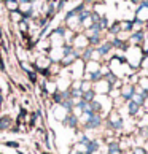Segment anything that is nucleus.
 Here are the masks:
<instances>
[{
	"label": "nucleus",
	"mask_w": 148,
	"mask_h": 154,
	"mask_svg": "<svg viewBox=\"0 0 148 154\" xmlns=\"http://www.w3.org/2000/svg\"><path fill=\"white\" fill-rule=\"evenodd\" d=\"M123 54H124V59H126L128 65L132 68L134 72H139L140 62L143 59V51H142V48L140 46H129Z\"/></svg>",
	"instance_id": "nucleus-1"
},
{
	"label": "nucleus",
	"mask_w": 148,
	"mask_h": 154,
	"mask_svg": "<svg viewBox=\"0 0 148 154\" xmlns=\"http://www.w3.org/2000/svg\"><path fill=\"white\" fill-rule=\"evenodd\" d=\"M105 127L112 129L115 134H119L124 130V119L123 115L118 110H112L109 115L105 116Z\"/></svg>",
	"instance_id": "nucleus-2"
},
{
	"label": "nucleus",
	"mask_w": 148,
	"mask_h": 154,
	"mask_svg": "<svg viewBox=\"0 0 148 154\" xmlns=\"http://www.w3.org/2000/svg\"><path fill=\"white\" fill-rule=\"evenodd\" d=\"M64 33H65V26H59L53 29L48 35V40L51 43V48H61L65 45V40H64Z\"/></svg>",
	"instance_id": "nucleus-3"
},
{
	"label": "nucleus",
	"mask_w": 148,
	"mask_h": 154,
	"mask_svg": "<svg viewBox=\"0 0 148 154\" xmlns=\"http://www.w3.org/2000/svg\"><path fill=\"white\" fill-rule=\"evenodd\" d=\"M64 26L67 27V29H70L73 32H80L81 30V22H80V16L75 10H70V11H67V14H65V18H64Z\"/></svg>",
	"instance_id": "nucleus-4"
},
{
	"label": "nucleus",
	"mask_w": 148,
	"mask_h": 154,
	"mask_svg": "<svg viewBox=\"0 0 148 154\" xmlns=\"http://www.w3.org/2000/svg\"><path fill=\"white\" fill-rule=\"evenodd\" d=\"M64 70L72 79H83V76H84V60L77 59L69 68H64Z\"/></svg>",
	"instance_id": "nucleus-5"
},
{
	"label": "nucleus",
	"mask_w": 148,
	"mask_h": 154,
	"mask_svg": "<svg viewBox=\"0 0 148 154\" xmlns=\"http://www.w3.org/2000/svg\"><path fill=\"white\" fill-rule=\"evenodd\" d=\"M33 68L37 70L38 75H42L43 72H46L49 65H51V59L48 57V54L46 53H37L35 54V59H33Z\"/></svg>",
	"instance_id": "nucleus-6"
},
{
	"label": "nucleus",
	"mask_w": 148,
	"mask_h": 154,
	"mask_svg": "<svg viewBox=\"0 0 148 154\" xmlns=\"http://www.w3.org/2000/svg\"><path fill=\"white\" fill-rule=\"evenodd\" d=\"M51 115H53V118L56 119V121L64 122L65 118L70 115V111L67 110L62 103H53V106H51Z\"/></svg>",
	"instance_id": "nucleus-7"
},
{
	"label": "nucleus",
	"mask_w": 148,
	"mask_h": 154,
	"mask_svg": "<svg viewBox=\"0 0 148 154\" xmlns=\"http://www.w3.org/2000/svg\"><path fill=\"white\" fill-rule=\"evenodd\" d=\"M134 19L143 22V24L146 26V22H148V0H143V2H142L139 7H135Z\"/></svg>",
	"instance_id": "nucleus-8"
},
{
	"label": "nucleus",
	"mask_w": 148,
	"mask_h": 154,
	"mask_svg": "<svg viewBox=\"0 0 148 154\" xmlns=\"http://www.w3.org/2000/svg\"><path fill=\"white\" fill-rule=\"evenodd\" d=\"M72 46L77 51H83V49H86L89 46V40H88L86 35H84V32L75 33V37H73V40H72Z\"/></svg>",
	"instance_id": "nucleus-9"
},
{
	"label": "nucleus",
	"mask_w": 148,
	"mask_h": 154,
	"mask_svg": "<svg viewBox=\"0 0 148 154\" xmlns=\"http://www.w3.org/2000/svg\"><path fill=\"white\" fill-rule=\"evenodd\" d=\"M96 49L99 51V54L102 56V59H104L105 62L112 57V53L115 51V49H113V46H112V42H110V40H107V38H105Z\"/></svg>",
	"instance_id": "nucleus-10"
},
{
	"label": "nucleus",
	"mask_w": 148,
	"mask_h": 154,
	"mask_svg": "<svg viewBox=\"0 0 148 154\" xmlns=\"http://www.w3.org/2000/svg\"><path fill=\"white\" fill-rule=\"evenodd\" d=\"M134 94H135V86L131 83H123V86L119 88V97L124 102H129L134 97Z\"/></svg>",
	"instance_id": "nucleus-11"
},
{
	"label": "nucleus",
	"mask_w": 148,
	"mask_h": 154,
	"mask_svg": "<svg viewBox=\"0 0 148 154\" xmlns=\"http://www.w3.org/2000/svg\"><path fill=\"white\" fill-rule=\"evenodd\" d=\"M110 89H112V86L109 84V81H105L104 78H102L100 81L93 84V91L96 92V95H109Z\"/></svg>",
	"instance_id": "nucleus-12"
},
{
	"label": "nucleus",
	"mask_w": 148,
	"mask_h": 154,
	"mask_svg": "<svg viewBox=\"0 0 148 154\" xmlns=\"http://www.w3.org/2000/svg\"><path fill=\"white\" fill-rule=\"evenodd\" d=\"M145 43V29L142 30H134L129 37V45L131 46H140Z\"/></svg>",
	"instance_id": "nucleus-13"
},
{
	"label": "nucleus",
	"mask_w": 148,
	"mask_h": 154,
	"mask_svg": "<svg viewBox=\"0 0 148 154\" xmlns=\"http://www.w3.org/2000/svg\"><path fill=\"white\" fill-rule=\"evenodd\" d=\"M102 64H104V62H97V60H88V62H84V76L93 75V73H96V72H100Z\"/></svg>",
	"instance_id": "nucleus-14"
},
{
	"label": "nucleus",
	"mask_w": 148,
	"mask_h": 154,
	"mask_svg": "<svg viewBox=\"0 0 148 154\" xmlns=\"http://www.w3.org/2000/svg\"><path fill=\"white\" fill-rule=\"evenodd\" d=\"M46 54H48V57L51 59V62H61L62 57H64V46H61V48H51Z\"/></svg>",
	"instance_id": "nucleus-15"
},
{
	"label": "nucleus",
	"mask_w": 148,
	"mask_h": 154,
	"mask_svg": "<svg viewBox=\"0 0 148 154\" xmlns=\"http://www.w3.org/2000/svg\"><path fill=\"white\" fill-rule=\"evenodd\" d=\"M14 125V119L11 118L10 115H0V132L2 130H8Z\"/></svg>",
	"instance_id": "nucleus-16"
},
{
	"label": "nucleus",
	"mask_w": 148,
	"mask_h": 154,
	"mask_svg": "<svg viewBox=\"0 0 148 154\" xmlns=\"http://www.w3.org/2000/svg\"><path fill=\"white\" fill-rule=\"evenodd\" d=\"M105 149H107V154L123 152V151H121V146H119V141H118L116 138H112L109 143H105Z\"/></svg>",
	"instance_id": "nucleus-17"
},
{
	"label": "nucleus",
	"mask_w": 148,
	"mask_h": 154,
	"mask_svg": "<svg viewBox=\"0 0 148 154\" xmlns=\"http://www.w3.org/2000/svg\"><path fill=\"white\" fill-rule=\"evenodd\" d=\"M62 124H64V125H65V127H69V129H75V130H77V129L80 127V122H78V118H77V116H73V115H72V113H70V115H69V116H67V118H65V121H64V122H62Z\"/></svg>",
	"instance_id": "nucleus-18"
},
{
	"label": "nucleus",
	"mask_w": 148,
	"mask_h": 154,
	"mask_svg": "<svg viewBox=\"0 0 148 154\" xmlns=\"http://www.w3.org/2000/svg\"><path fill=\"white\" fill-rule=\"evenodd\" d=\"M121 32V27H119V21H115V22H112V24L109 26V29H107V33L112 37H116L118 33ZM110 38H107V40H110Z\"/></svg>",
	"instance_id": "nucleus-19"
},
{
	"label": "nucleus",
	"mask_w": 148,
	"mask_h": 154,
	"mask_svg": "<svg viewBox=\"0 0 148 154\" xmlns=\"http://www.w3.org/2000/svg\"><path fill=\"white\" fill-rule=\"evenodd\" d=\"M119 27H121V32H129V33L134 32V22H132V19L119 21Z\"/></svg>",
	"instance_id": "nucleus-20"
},
{
	"label": "nucleus",
	"mask_w": 148,
	"mask_h": 154,
	"mask_svg": "<svg viewBox=\"0 0 148 154\" xmlns=\"http://www.w3.org/2000/svg\"><path fill=\"white\" fill-rule=\"evenodd\" d=\"M16 26H18V30L21 32V35H29L30 24H29V21H27V19H22L19 24H16Z\"/></svg>",
	"instance_id": "nucleus-21"
},
{
	"label": "nucleus",
	"mask_w": 148,
	"mask_h": 154,
	"mask_svg": "<svg viewBox=\"0 0 148 154\" xmlns=\"http://www.w3.org/2000/svg\"><path fill=\"white\" fill-rule=\"evenodd\" d=\"M3 5H5V8H7L10 13L11 11H18L19 10V2L18 0H3Z\"/></svg>",
	"instance_id": "nucleus-22"
},
{
	"label": "nucleus",
	"mask_w": 148,
	"mask_h": 154,
	"mask_svg": "<svg viewBox=\"0 0 148 154\" xmlns=\"http://www.w3.org/2000/svg\"><path fill=\"white\" fill-rule=\"evenodd\" d=\"M10 19H11V22H14V24H19V22L24 19V16H22V13L18 10V11H11L10 13Z\"/></svg>",
	"instance_id": "nucleus-23"
},
{
	"label": "nucleus",
	"mask_w": 148,
	"mask_h": 154,
	"mask_svg": "<svg viewBox=\"0 0 148 154\" xmlns=\"http://www.w3.org/2000/svg\"><path fill=\"white\" fill-rule=\"evenodd\" d=\"M137 88H140V89H143V91H146V92H148V75H143V76L139 78Z\"/></svg>",
	"instance_id": "nucleus-24"
},
{
	"label": "nucleus",
	"mask_w": 148,
	"mask_h": 154,
	"mask_svg": "<svg viewBox=\"0 0 148 154\" xmlns=\"http://www.w3.org/2000/svg\"><path fill=\"white\" fill-rule=\"evenodd\" d=\"M72 149H75L81 154H86V143H81V141H75V143L72 145Z\"/></svg>",
	"instance_id": "nucleus-25"
},
{
	"label": "nucleus",
	"mask_w": 148,
	"mask_h": 154,
	"mask_svg": "<svg viewBox=\"0 0 148 154\" xmlns=\"http://www.w3.org/2000/svg\"><path fill=\"white\" fill-rule=\"evenodd\" d=\"M26 76H27V79H29L30 84H37L38 83V73H37V70H32L29 73H26Z\"/></svg>",
	"instance_id": "nucleus-26"
},
{
	"label": "nucleus",
	"mask_w": 148,
	"mask_h": 154,
	"mask_svg": "<svg viewBox=\"0 0 148 154\" xmlns=\"http://www.w3.org/2000/svg\"><path fill=\"white\" fill-rule=\"evenodd\" d=\"M93 89V83L89 81V79H81V88H80V91H81V92H88V91H91Z\"/></svg>",
	"instance_id": "nucleus-27"
},
{
	"label": "nucleus",
	"mask_w": 148,
	"mask_h": 154,
	"mask_svg": "<svg viewBox=\"0 0 148 154\" xmlns=\"http://www.w3.org/2000/svg\"><path fill=\"white\" fill-rule=\"evenodd\" d=\"M81 99H83L84 102H93V100L96 99V92H94L93 89H91V91H88V92H83Z\"/></svg>",
	"instance_id": "nucleus-28"
},
{
	"label": "nucleus",
	"mask_w": 148,
	"mask_h": 154,
	"mask_svg": "<svg viewBox=\"0 0 148 154\" xmlns=\"http://www.w3.org/2000/svg\"><path fill=\"white\" fill-rule=\"evenodd\" d=\"M131 100H132L135 105H139V106H143V103H145V100H146V99H143V97H142L140 94H137V92H135V94H134V97H132Z\"/></svg>",
	"instance_id": "nucleus-29"
},
{
	"label": "nucleus",
	"mask_w": 148,
	"mask_h": 154,
	"mask_svg": "<svg viewBox=\"0 0 148 154\" xmlns=\"http://www.w3.org/2000/svg\"><path fill=\"white\" fill-rule=\"evenodd\" d=\"M129 154H148V149L143 146H132V149L129 151Z\"/></svg>",
	"instance_id": "nucleus-30"
},
{
	"label": "nucleus",
	"mask_w": 148,
	"mask_h": 154,
	"mask_svg": "<svg viewBox=\"0 0 148 154\" xmlns=\"http://www.w3.org/2000/svg\"><path fill=\"white\" fill-rule=\"evenodd\" d=\"M3 145H5V146H8V148H13V149H19V148H21V143H19L18 140H14V141H13V140H10V141H8V140H5V141H3Z\"/></svg>",
	"instance_id": "nucleus-31"
},
{
	"label": "nucleus",
	"mask_w": 148,
	"mask_h": 154,
	"mask_svg": "<svg viewBox=\"0 0 148 154\" xmlns=\"http://www.w3.org/2000/svg\"><path fill=\"white\" fill-rule=\"evenodd\" d=\"M93 154H107V149H105V146H102L99 151H96V152H93Z\"/></svg>",
	"instance_id": "nucleus-32"
},
{
	"label": "nucleus",
	"mask_w": 148,
	"mask_h": 154,
	"mask_svg": "<svg viewBox=\"0 0 148 154\" xmlns=\"http://www.w3.org/2000/svg\"><path fill=\"white\" fill-rule=\"evenodd\" d=\"M129 2L132 3V5H135V7H139V5H140L142 2H143V0H129Z\"/></svg>",
	"instance_id": "nucleus-33"
},
{
	"label": "nucleus",
	"mask_w": 148,
	"mask_h": 154,
	"mask_svg": "<svg viewBox=\"0 0 148 154\" xmlns=\"http://www.w3.org/2000/svg\"><path fill=\"white\" fill-rule=\"evenodd\" d=\"M3 102H5V95L0 94V110H2V106H3Z\"/></svg>",
	"instance_id": "nucleus-34"
},
{
	"label": "nucleus",
	"mask_w": 148,
	"mask_h": 154,
	"mask_svg": "<svg viewBox=\"0 0 148 154\" xmlns=\"http://www.w3.org/2000/svg\"><path fill=\"white\" fill-rule=\"evenodd\" d=\"M0 70H2V72L7 70V68H5V62H3V59H0Z\"/></svg>",
	"instance_id": "nucleus-35"
},
{
	"label": "nucleus",
	"mask_w": 148,
	"mask_h": 154,
	"mask_svg": "<svg viewBox=\"0 0 148 154\" xmlns=\"http://www.w3.org/2000/svg\"><path fill=\"white\" fill-rule=\"evenodd\" d=\"M142 108L145 110V113H148V99L145 100V103H143V106H142Z\"/></svg>",
	"instance_id": "nucleus-36"
},
{
	"label": "nucleus",
	"mask_w": 148,
	"mask_h": 154,
	"mask_svg": "<svg viewBox=\"0 0 148 154\" xmlns=\"http://www.w3.org/2000/svg\"><path fill=\"white\" fill-rule=\"evenodd\" d=\"M69 154H81V152H78V151H75V149H70Z\"/></svg>",
	"instance_id": "nucleus-37"
},
{
	"label": "nucleus",
	"mask_w": 148,
	"mask_h": 154,
	"mask_svg": "<svg viewBox=\"0 0 148 154\" xmlns=\"http://www.w3.org/2000/svg\"><path fill=\"white\" fill-rule=\"evenodd\" d=\"M145 40H148V27H145Z\"/></svg>",
	"instance_id": "nucleus-38"
},
{
	"label": "nucleus",
	"mask_w": 148,
	"mask_h": 154,
	"mask_svg": "<svg viewBox=\"0 0 148 154\" xmlns=\"http://www.w3.org/2000/svg\"><path fill=\"white\" fill-rule=\"evenodd\" d=\"M16 152H18V154H26L24 151H22V149H21V148H19V149H16Z\"/></svg>",
	"instance_id": "nucleus-39"
},
{
	"label": "nucleus",
	"mask_w": 148,
	"mask_h": 154,
	"mask_svg": "<svg viewBox=\"0 0 148 154\" xmlns=\"http://www.w3.org/2000/svg\"><path fill=\"white\" fill-rule=\"evenodd\" d=\"M0 59H2V51H0Z\"/></svg>",
	"instance_id": "nucleus-40"
},
{
	"label": "nucleus",
	"mask_w": 148,
	"mask_h": 154,
	"mask_svg": "<svg viewBox=\"0 0 148 154\" xmlns=\"http://www.w3.org/2000/svg\"><path fill=\"white\" fill-rule=\"evenodd\" d=\"M0 94H2V86H0Z\"/></svg>",
	"instance_id": "nucleus-41"
}]
</instances>
